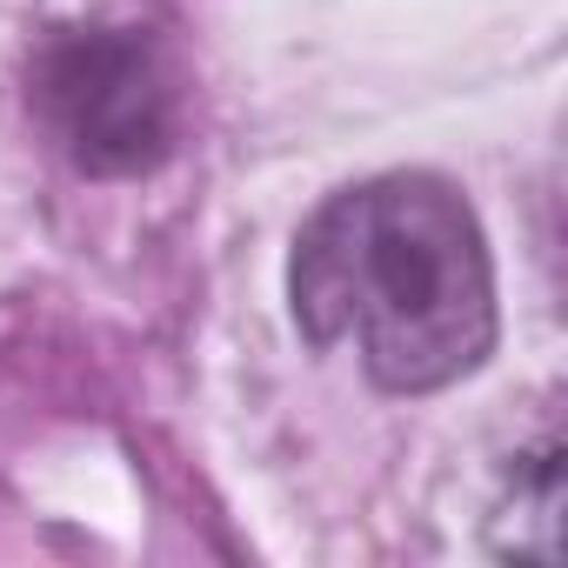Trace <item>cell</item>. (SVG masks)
I'll list each match as a JSON object with an SVG mask.
<instances>
[{
	"instance_id": "1",
	"label": "cell",
	"mask_w": 568,
	"mask_h": 568,
	"mask_svg": "<svg viewBox=\"0 0 568 568\" xmlns=\"http://www.w3.org/2000/svg\"><path fill=\"white\" fill-rule=\"evenodd\" d=\"M295 322L315 348L355 342L395 388H448L495 348V267L475 207L435 174H375L315 207L288 261Z\"/></svg>"
},
{
	"instance_id": "2",
	"label": "cell",
	"mask_w": 568,
	"mask_h": 568,
	"mask_svg": "<svg viewBox=\"0 0 568 568\" xmlns=\"http://www.w3.org/2000/svg\"><path fill=\"white\" fill-rule=\"evenodd\" d=\"M34 114L88 174H148L181 134L168 54L134 28H68L34 54Z\"/></svg>"
}]
</instances>
